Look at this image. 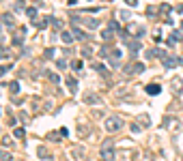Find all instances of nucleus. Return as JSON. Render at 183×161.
<instances>
[{"label": "nucleus", "mask_w": 183, "mask_h": 161, "mask_svg": "<svg viewBox=\"0 0 183 161\" xmlns=\"http://www.w3.org/2000/svg\"><path fill=\"white\" fill-rule=\"evenodd\" d=\"M73 157H76V159H82V157H84V148H82V146H76V148H73Z\"/></svg>", "instance_id": "nucleus-22"}, {"label": "nucleus", "mask_w": 183, "mask_h": 161, "mask_svg": "<svg viewBox=\"0 0 183 161\" xmlns=\"http://www.w3.org/2000/svg\"><path fill=\"white\" fill-rule=\"evenodd\" d=\"M164 129H168V131H177V129H179V121H177L175 116H166V118H164Z\"/></svg>", "instance_id": "nucleus-6"}, {"label": "nucleus", "mask_w": 183, "mask_h": 161, "mask_svg": "<svg viewBox=\"0 0 183 161\" xmlns=\"http://www.w3.org/2000/svg\"><path fill=\"white\" fill-rule=\"evenodd\" d=\"M11 144H13V142H11V138H2V146H4V148H7V146H11Z\"/></svg>", "instance_id": "nucleus-41"}, {"label": "nucleus", "mask_w": 183, "mask_h": 161, "mask_svg": "<svg viewBox=\"0 0 183 161\" xmlns=\"http://www.w3.org/2000/svg\"><path fill=\"white\" fill-rule=\"evenodd\" d=\"M65 82H67L69 92H71V95H76V92H78V80H76L73 75H67V78H65Z\"/></svg>", "instance_id": "nucleus-8"}, {"label": "nucleus", "mask_w": 183, "mask_h": 161, "mask_svg": "<svg viewBox=\"0 0 183 161\" xmlns=\"http://www.w3.org/2000/svg\"><path fill=\"white\" fill-rule=\"evenodd\" d=\"M13 45H15V47H22V45H24V37H22V35H15V37H13Z\"/></svg>", "instance_id": "nucleus-23"}, {"label": "nucleus", "mask_w": 183, "mask_h": 161, "mask_svg": "<svg viewBox=\"0 0 183 161\" xmlns=\"http://www.w3.org/2000/svg\"><path fill=\"white\" fill-rule=\"evenodd\" d=\"M181 28H183V24H181Z\"/></svg>", "instance_id": "nucleus-46"}, {"label": "nucleus", "mask_w": 183, "mask_h": 161, "mask_svg": "<svg viewBox=\"0 0 183 161\" xmlns=\"http://www.w3.org/2000/svg\"><path fill=\"white\" fill-rule=\"evenodd\" d=\"M73 37H76V39H80V41H86V39H89V35H86L82 28H78V26H73Z\"/></svg>", "instance_id": "nucleus-14"}, {"label": "nucleus", "mask_w": 183, "mask_h": 161, "mask_svg": "<svg viewBox=\"0 0 183 161\" xmlns=\"http://www.w3.org/2000/svg\"><path fill=\"white\" fill-rule=\"evenodd\" d=\"M0 19H2V24H4V26H11V28L15 26V15H11V13H4Z\"/></svg>", "instance_id": "nucleus-11"}, {"label": "nucleus", "mask_w": 183, "mask_h": 161, "mask_svg": "<svg viewBox=\"0 0 183 161\" xmlns=\"http://www.w3.org/2000/svg\"><path fill=\"white\" fill-rule=\"evenodd\" d=\"M26 15H28V19H35L37 17V6H28L26 9Z\"/></svg>", "instance_id": "nucleus-20"}, {"label": "nucleus", "mask_w": 183, "mask_h": 161, "mask_svg": "<svg viewBox=\"0 0 183 161\" xmlns=\"http://www.w3.org/2000/svg\"><path fill=\"white\" fill-rule=\"evenodd\" d=\"M101 159H106V161H110V159H114L116 157V153H114V142L112 140H106L103 144H101Z\"/></svg>", "instance_id": "nucleus-2"}, {"label": "nucleus", "mask_w": 183, "mask_h": 161, "mask_svg": "<svg viewBox=\"0 0 183 161\" xmlns=\"http://www.w3.org/2000/svg\"><path fill=\"white\" fill-rule=\"evenodd\" d=\"M93 69H95V71H99L103 78H108V69H106L103 65H99V62H93Z\"/></svg>", "instance_id": "nucleus-18"}, {"label": "nucleus", "mask_w": 183, "mask_h": 161, "mask_svg": "<svg viewBox=\"0 0 183 161\" xmlns=\"http://www.w3.org/2000/svg\"><path fill=\"white\" fill-rule=\"evenodd\" d=\"M76 2H78V0H67V4H69V6H76Z\"/></svg>", "instance_id": "nucleus-45"}, {"label": "nucleus", "mask_w": 183, "mask_h": 161, "mask_svg": "<svg viewBox=\"0 0 183 161\" xmlns=\"http://www.w3.org/2000/svg\"><path fill=\"white\" fill-rule=\"evenodd\" d=\"M129 11H119V19H129Z\"/></svg>", "instance_id": "nucleus-32"}, {"label": "nucleus", "mask_w": 183, "mask_h": 161, "mask_svg": "<svg viewBox=\"0 0 183 161\" xmlns=\"http://www.w3.org/2000/svg\"><path fill=\"white\" fill-rule=\"evenodd\" d=\"M71 69L73 71H82V60H73L71 62Z\"/></svg>", "instance_id": "nucleus-28"}, {"label": "nucleus", "mask_w": 183, "mask_h": 161, "mask_svg": "<svg viewBox=\"0 0 183 161\" xmlns=\"http://www.w3.org/2000/svg\"><path fill=\"white\" fill-rule=\"evenodd\" d=\"M146 92L155 97V95H159V92H162V86H159V84H149V86H146Z\"/></svg>", "instance_id": "nucleus-15"}, {"label": "nucleus", "mask_w": 183, "mask_h": 161, "mask_svg": "<svg viewBox=\"0 0 183 161\" xmlns=\"http://www.w3.org/2000/svg\"><path fill=\"white\" fill-rule=\"evenodd\" d=\"M73 39H76V37H73V32H69V30H65V28L60 30V41H63L65 45H71Z\"/></svg>", "instance_id": "nucleus-10"}, {"label": "nucleus", "mask_w": 183, "mask_h": 161, "mask_svg": "<svg viewBox=\"0 0 183 161\" xmlns=\"http://www.w3.org/2000/svg\"><path fill=\"white\" fill-rule=\"evenodd\" d=\"M0 159H2V161L11 159V153H7V150H0Z\"/></svg>", "instance_id": "nucleus-36"}, {"label": "nucleus", "mask_w": 183, "mask_h": 161, "mask_svg": "<svg viewBox=\"0 0 183 161\" xmlns=\"http://www.w3.org/2000/svg\"><path fill=\"white\" fill-rule=\"evenodd\" d=\"M56 67H58V69H67V62H65V60H56Z\"/></svg>", "instance_id": "nucleus-40"}, {"label": "nucleus", "mask_w": 183, "mask_h": 161, "mask_svg": "<svg viewBox=\"0 0 183 161\" xmlns=\"http://www.w3.org/2000/svg\"><path fill=\"white\" fill-rule=\"evenodd\" d=\"M112 37H114V30H112V28H106V30L101 32V39H103V43H110V41H112Z\"/></svg>", "instance_id": "nucleus-16"}, {"label": "nucleus", "mask_w": 183, "mask_h": 161, "mask_svg": "<svg viewBox=\"0 0 183 161\" xmlns=\"http://www.w3.org/2000/svg\"><path fill=\"white\" fill-rule=\"evenodd\" d=\"M11 67H13V65H2V67H0V78H2V75H4V73H7Z\"/></svg>", "instance_id": "nucleus-35"}, {"label": "nucleus", "mask_w": 183, "mask_h": 161, "mask_svg": "<svg viewBox=\"0 0 183 161\" xmlns=\"http://www.w3.org/2000/svg\"><path fill=\"white\" fill-rule=\"evenodd\" d=\"M0 28H2V26H0Z\"/></svg>", "instance_id": "nucleus-48"}, {"label": "nucleus", "mask_w": 183, "mask_h": 161, "mask_svg": "<svg viewBox=\"0 0 183 161\" xmlns=\"http://www.w3.org/2000/svg\"><path fill=\"white\" fill-rule=\"evenodd\" d=\"M155 13H157V9H155V6H149V9H146V15H149V17H153Z\"/></svg>", "instance_id": "nucleus-37"}, {"label": "nucleus", "mask_w": 183, "mask_h": 161, "mask_svg": "<svg viewBox=\"0 0 183 161\" xmlns=\"http://www.w3.org/2000/svg\"><path fill=\"white\" fill-rule=\"evenodd\" d=\"M108 28H112V30H119V22H114V19H112V22L108 24Z\"/></svg>", "instance_id": "nucleus-39"}, {"label": "nucleus", "mask_w": 183, "mask_h": 161, "mask_svg": "<svg viewBox=\"0 0 183 161\" xmlns=\"http://www.w3.org/2000/svg\"><path fill=\"white\" fill-rule=\"evenodd\" d=\"M13 135H15L17 140H24V138H26V129H24V127H17V129H13Z\"/></svg>", "instance_id": "nucleus-19"}, {"label": "nucleus", "mask_w": 183, "mask_h": 161, "mask_svg": "<svg viewBox=\"0 0 183 161\" xmlns=\"http://www.w3.org/2000/svg\"><path fill=\"white\" fill-rule=\"evenodd\" d=\"M47 78H50V82H54V84H58V82H60V78H58L56 73H52V71H50V75H47Z\"/></svg>", "instance_id": "nucleus-34"}, {"label": "nucleus", "mask_w": 183, "mask_h": 161, "mask_svg": "<svg viewBox=\"0 0 183 161\" xmlns=\"http://www.w3.org/2000/svg\"><path fill=\"white\" fill-rule=\"evenodd\" d=\"M170 37H172V39H175V41H181V32H177V30H175V32H172Z\"/></svg>", "instance_id": "nucleus-42"}, {"label": "nucleus", "mask_w": 183, "mask_h": 161, "mask_svg": "<svg viewBox=\"0 0 183 161\" xmlns=\"http://www.w3.org/2000/svg\"><path fill=\"white\" fill-rule=\"evenodd\" d=\"M170 11H172V9H170V4H164V6H162V13H164V15H168Z\"/></svg>", "instance_id": "nucleus-38"}, {"label": "nucleus", "mask_w": 183, "mask_h": 161, "mask_svg": "<svg viewBox=\"0 0 183 161\" xmlns=\"http://www.w3.org/2000/svg\"><path fill=\"white\" fill-rule=\"evenodd\" d=\"M82 101H84L86 105H99V103H101L99 95H97V92H93V90H89V92H84V95H82Z\"/></svg>", "instance_id": "nucleus-4"}, {"label": "nucleus", "mask_w": 183, "mask_h": 161, "mask_svg": "<svg viewBox=\"0 0 183 161\" xmlns=\"http://www.w3.org/2000/svg\"><path fill=\"white\" fill-rule=\"evenodd\" d=\"M138 122H140L142 129H146V127H151V116H149V114H140V116H138Z\"/></svg>", "instance_id": "nucleus-13"}, {"label": "nucleus", "mask_w": 183, "mask_h": 161, "mask_svg": "<svg viewBox=\"0 0 183 161\" xmlns=\"http://www.w3.org/2000/svg\"><path fill=\"white\" fill-rule=\"evenodd\" d=\"M9 47H0V58H9Z\"/></svg>", "instance_id": "nucleus-33"}, {"label": "nucleus", "mask_w": 183, "mask_h": 161, "mask_svg": "<svg viewBox=\"0 0 183 161\" xmlns=\"http://www.w3.org/2000/svg\"><path fill=\"white\" fill-rule=\"evenodd\" d=\"M170 88H172V92H177V95L183 92V80L181 78H172V80H170Z\"/></svg>", "instance_id": "nucleus-9"}, {"label": "nucleus", "mask_w": 183, "mask_h": 161, "mask_svg": "<svg viewBox=\"0 0 183 161\" xmlns=\"http://www.w3.org/2000/svg\"><path fill=\"white\" fill-rule=\"evenodd\" d=\"M183 60L181 58H177V56H172V54H166L164 58H162V65L166 67V69H172V67H177V65H181Z\"/></svg>", "instance_id": "nucleus-5"}, {"label": "nucleus", "mask_w": 183, "mask_h": 161, "mask_svg": "<svg viewBox=\"0 0 183 161\" xmlns=\"http://www.w3.org/2000/svg\"><path fill=\"white\" fill-rule=\"evenodd\" d=\"M80 54H82V56H91V54H93V47H91V45H82Z\"/></svg>", "instance_id": "nucleus-25"}, {"label": "nucleus", "mask_w": 183, "mask_h": 161, "mask_svg": "<svg viewBox=\"0 0 183 161\" xmlns=\"http://www.w3.org/2000/svg\"><path fill=\"white\" fill-rule=\"evenodd\" d=\"M13 11H15V13H20V11H26V9H24V2H22V0H15V4H13Z\"/></svg>", "instance_id": "nucleus-24"}, {"label": "nucleus", "mask_w": 183, "mask_h": 161, "mask_svg": "<svg viewBox=\"0 0 183 161\" xmlns=\"http://www.w3.org/2000/svg\"><path fill=\"white\" fill-rule=\"evenodd\" d=\"M140 129H142V127H140V122H134V125H132V127H129V131H132V133H134V135H136V133H140Z\"/></svg>", "instance_id": "nucleus-27"}, {"label": "nucleus", "mask_w": 183, "mask_h": 161, "mask_svg": "<svg viewBox=\"0 0 183 161\" xmlns=\"http://www.w3.org/2000/svg\"><path fill=\"white\" fill-rule=\"evenodd\" d=\"M37 153H39V157H41V159H50V155H47V150H46V146H39V150H37Z\"/></svg>", "instance_id": "nucleus-29"}, {"label": "nucleus", "mask_w": 183, "mask_h": 161, "mask_svg": "<svg viewBox=\"0 0 183 161\" xmlns=\"http://www.w3.org/2000/svg\"><path fill=\"white\" fill-rule=\"evenodd\" d=\"M47 140H52V142H58V140H60V131H58V133H47Z\"/></svg>", "instance_id": "nucleus-31"}, {"label": "nucleus", "mask_w": 183, "mask_h": 161, "mask_svg": "<svg viewBox=\"0 0 183 161\" xmlns=\"http://www.w3.org/2000/svg\"><path fill=\"white\" fill-rule=\"evenodd\" d=\"M0 112H2V110H0Z\"/></svg>", "instance_id": "nucleus-47"}, {"label": "nucleus", "mask_w": 183, "mask_h": 161, "mask_svg": "<svg viewBox=\"0 0 183 161\" xmlns=\"http://www.w3.org/2000/svg\"><path fill=\"white\" fill-rule=\"evenodd\" d=\"M54 56H56V49L54 47H47L46 52H43V58H54Z\"/></svg>", "instance_id": "nucleus-26"}, {"label": "nucleus", "mask_w": 183, "mask_h": 161, "mask_svg": "<svg viewBox=\"0 0 183 161\" xmlns=\"http://www.w3.org/2000/svg\"><path fill=\"white\" fill-rule=\"evenodd\" d=\"M9 90H11V95H17L20 92V82H11L9 84Z\"/></svg>", "instance_id": "nucleus-21"}, {"label": "nucleus", "mask_w": 183, "mask_h": 161, "mask_svg": "<svg viewBox=\"0 0 183 161\" xmlns=\"http://www.w3.org/2000/svg\"><path fill=\"white\" fill-rule=\"evenodd\" d=\"M121 127H123L121 116H108L106 118V131L108 133H116V131H121Z\"/></svg>", "instance_id": "nucleus-1"}, {"label": "nucleus", "mask_w": 183, "mask_h": 161, "mask_svg": "<svg viewBox=\"0 0 183 161\" xmlns=\"http://www.w3.org/2000/svg\"><path fill=\"white\" fill-rule=\"evenodd\" d=\"M129 43V52H132V56L136 58V52L140 49V41H127Z\"/></svg>", "instance_id": "nucleus-17"}, {"label": "nucleus", "mask_w": 183, "mask_h": 161, "mask_svg": "<svg viewBox=\"0 0 183 161\" xmlns=\"http://www.w3.org/2000/svg\"><path fill=\"white\" fill-rule=\"evenodd\" d=\"M144 54H146L149 60H151V58H164V56H166V52H164V49H157V47H149Z\"/></svg>", "instance_id": "nucleus-7"}, {"label": "nucleus", "mask_w": 183, "mask_h": 161, "mask_svg": "<svg viewBox=\"0 0 183 161\" xmlns=\"http://www.w3.org/2000/svg\"><path fill=\"white\" fill-rule=\"evenodd\" d=\"M84 22V26L89 28V30H95V28H99V22L95 19V17H86V19H82Z\"/></svg>", "instance_id": "nucleus-12"}, {"label": "nucleus", "mask_w": 183, "mask_h": 161, "mask_svg": "<svg viewBox=\"0 0 183 161\" xmlns=\"http://www.w3.org/2000/svg\"><path fill=\"white\" fill-rule=\"evenodd\" d=\"M125 2H127V4H132V6H136V4H138V0H125Z\"/></svg>", "instance_id": "nucleus-44"}, {"label": "nucleus", "mask_w": 183, "mask_h": 161, "mask_svg": "<svg viewBox=\"0 0 183 161\" xmlns=\"http://www.w3.org/2000/svg\"><path fill=\"white\" fill-rule=\"evenodd\" d=\"M78 133H80V135H89V127H86V125H80V127H78Z\"/></svg>", "instance_id": "nucleus-30"}, {"label": "nucleus", "mask_w": 183, "mask_h": 161, "mask_svg": "<svg viewBox=\"0 0 183 161\" xmlns=\"http://www.w3.org/2000/svg\"><path fill=\"white\" fill-rule=\"evenodd\" d=\"M20 118H22L24 122H28V114H26V112H22V114H20Z\"/></svg>", "instance_id": "nucleus-43"}, {"label": "nucleus", "mask_w": 183, "mask_h": 161, "mask_svg": "<svg viewBox=\"0 0 183 161\" xmlns=\"http://www.w3.org/2000/svg\"><path fill=\"white\" fill-rule=\"evenodd\" d=\"M123 71H125V75H140V73H144V65H142V62H136V60H132Z\"/></svg>", "instance_id": "nucleus-3"}]
</instances>
